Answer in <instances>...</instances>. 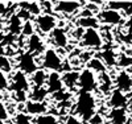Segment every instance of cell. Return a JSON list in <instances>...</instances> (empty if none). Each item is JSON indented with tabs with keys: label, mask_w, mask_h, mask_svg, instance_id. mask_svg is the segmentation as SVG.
Listing matches in <instances>:
<instances>
[{
	"label": "cell",
	"mask_w": 132,
	"mask_h": 124,
	"mask_svg": "<svg viewBox=\"0 0 132 124\" xmlns=\"http://www.w3.org/2000/svg\"><path fill=\"white\" fill-rule=\"evenodd\" d=\"M96 98L91 93L78 91L73 104V115L79 118L83 123H87L95 114H96Z\"/></svg>",
	"instance_id": "6da1fadb"
},
{
	"label": "cell",
	"mask_w": 132,
	"mask_h": 124,
	"mask_svg": "<svg viewBox=\"0 0 132 124\" xmlns=\"http://www.w3.org/2000/svg\"><path fill=\"white\" fill-rule=\"evenodd\" d=\"M41 69L45 71H56V73H61L63 71V61L61 58V55L58 54V52L53 48H48L45 49V52L42 53V55L40 57V63Z\"/></svg>",
	"instance_id": "7a4b0ae2"
},
{
	"label": "cell",
	"mask_w": 132,
	"mask_h": 124,
	"mask_svg": "<svg viewBox=\"0 0 132 124\" xmlns=\"http://www.w3.org/2000/svg\"><path fill=\"white\" fill-rule=\"evenodd\" d=\"M78 90L83 93H94L98 90V75L91 71L90 69H82L79 71V78H78Z\"/></svg>",
	"instance_id": "3957f363"
},
{
	"label": "cell",
	"mask_w": 132,
	"mask_h": 124,
	"mask_svg": "<svg viewBox=\"0 0 132 124\" xmlns=\"http://www.w3.org/2000/svg\"><path fill=\"white\" fill-rule=\"evenodd\" d=\"M32 88V85H30V81L27 74H24L23 71L20 70H15L11 74V78H9V88L13 94L15 93H29Z\"/></svg>",
	"instance_id": "277c9868"
},
{
	"label": "cell",
	"mask_w": 132,
	"mask_h": 124,
	"mask_svg": "<svg viewBox=\"0 0 132 124\" xmlns=\"http://www.w3.org/2000/svg\"><path fill=\"white\" fill-rule=\"evenodd\" d=\"M35 22L36 30H38V35L45 36V35H50V33L57 28V17L53 13H41L40 16L35 17L33 20Z\"/></svg>",
	"instance_id": "5b68a950"
},
{
	"label": "cell",
	"mask_w": 132,
	"mask_h": 124,
	"mask_svg": "<svg viewBox=\"0 0 132 124\" xmlns=\"http://www.w3.org/2000/svg\"><path fill=\"white\" fill-rule=\"evenodd\" d=\"M16 66H17V70L23 71L24 74H29L32 75L35 71H37L40 69V65L37 62V58L35 55H32L27 52H23L17 55L16 58Z\"/></svg>",
	"instance_id": "8992f818"
},
{
	"label": "cell",
	"mask_w": 132,
	"mask_h": 124,
	"mask_svg": "<svg viewBox=\"0 0 132 124\" xmlns=\"http://www.w3.org/2000/svg\"><path fill=\"white\" fill-rule=\"evenodd\" d=\"M81 46L86 49H101L103 46V38L98 29H85L83 36L79 40Z\"/></svg>",
	"instance_id": "52a82bcc"
},
{
	"label": "cell",
	"mask_w": 132,
	"mask_h": 124,
	"mask_svg": "<svg viewBox=\"0 0 132 124\" xmlns=\"http://www.w3.org/2000/svg\"><path fill=\"white\" fill-rule=\"evenodd\" d=\"M99 24L104 25H118L123 21V15L122 12H118L114 9H101L96 16Z\"/></svg>",
	"instance_id": "ba28073f"
},
{
	"label": "cell",
	"mask_w": 132,
	"mask_h": 124,
	"mask_svg": "<svg viewBox=\"0 0 132 124\" xmlns=\"http://www.w3.org/2000/svg\"><path fill=\"white\" fill-rule=\"evenodd\" d=\"M85 5V3L82 2H57V3H53V11L61 15H66V16H71L75 15L81 11V7Z\"/></svg>",
	"instance_id": "9c48e42d"
},
{
	"label": "cell",
	"mask_w": 132,
	"mask_h": 124,
	"mask_svg": "<svg viewBox=\"0 0 132 124\" xmlns=\"http://www.w3.org/2000/svg\"><path fill=\"white\" fill-rule=\"evenodd\" d=\"M44 52H45V42L38 33H35L27 38V53L35 55L37 58L38 55L41 57Z\"/></svg>",
	"instance_id": "30bf717a"
},
{
	"label": "cell",
	"mask_w": 132,
	"mask_h": 124,
	"mask_svg": "<svg viewBox=\"0 0 132 124\" xmlns=\"http://www.w3.org/2000/svg\"><path fill=\"white\" fill-rule=\"evenodd\" d=\"M49 106L46 102H35V100H27L24 103V112L29 116H40L44 114H48Z\"/></svg>",
	"instance_id": "8fae6325"
},
{
	"label": "cell",
	"mask_w": 132,
	"mask_h": 124,
	"mask_svg": "<svg viewBox=\"0 0 132 124\" xmlns=\"http://www.w3.org/2000/svg\"><path fill=\"white\" fill-rule=\"evenodd\" d=\"M112 81H114V85L116 86V90H119V91H122L124 94L132 91V75L128 71L126 70L119 71L115 77V79Z\"/></svg>",
	"instance_id": "7c38bea8"
},
{
	"label": "cell",
	"mask_w": 132,
	"mask_h": 124,
	"mask_svg": "<svg viewBox=\"0 0 132 124\" xmlns=\"http://www.w3.org/2000/svg\"><path fill=\"white\" fill-rule=\"evenodd\" d=\"M45 87H46L49 94H56L58 91L65 90L63 83H62V75H61V73H56V71L48 73V79H46V86Z\"/></svg>",
	"instance_id": "4fadbf2b"
},
{
	"label": "cell",
	"mask_w": 132,
	"mask_h": 124,
	"mask_svg": "<svg viewBox=\"0 0 132 124\" xmlns=\"http://www.w3.org/2000/svg\"><path fill=\"white\" fill-rule=\"evenodd\" d=\"M108 104L112 108H127L128 106V98L124 93L119 91V90L114 88L110 93V98H108Z\"/></svg>",
	"instance_id": "5bb4252c"
},
{
	"label": "cell",
	"mask_w": 132,
	"mask_h": 124,
	"mask_svg": "<svg viewBox=\"0 0 132 124\" xmlns=\"http://www.w3.org/2000/svg\"><path fill=\"white\" fill-rule=\"evenodd\" d=\"M50 40L52 44L54 45L56 48L58 49H65L69 44V37H68V33L65 32V29L57 27L52 33H50Z\"/></svg>",
	"instance_id": "9a60e30c"
},
{
	"label": "cell",
	"mask_w": 132,
	"mask_h": 124,
	"mask_svg": "<svg viewBox=\"0 0 132 124\" xmlns=\"http://www.w3.org/2000/svg\"><path fill=\"white\" fill-rule=\"evenodd\" d=\"M129 119L127 108H112L108 112L110 124H127Z\"/></svg>",
	"instance_id": "2e32d148"
},
{
	"label": "cell",
	"mask_w": 132,
	"mask_h": 124,
	"mask_svg": "<svg viewBox=\"0 0 132 124\" xmlns=\"http://www.w3.org/2000/svg\"><path fill=\"white\" fill-rule=\"evenodd\" d=\"M62 75V83L63 87L68 90V91H74L75 87L78 86V78H79V71L77 70H69L61 74Z\"/></svg>",
	"instance_id": "e0dca14e"
},
{
	"label": "cell",
	"mask_w": 132,
	"mask_h": 124,
	"mask_svg": "<svg viewBox=\"0 0 132 124\" xmlns=\"http://www.w3.org/2000/svg\"><path fill=\"white\" fill-rule=\"evenodd\" d=\"M112 83H114V81L111 79L110 74L106 71V73L101 74V77L98 78V90L102 94H108L112 91Z\"/></svg>",
	"instance_id": "ac0fdd59"
},
{
	"label": "cell",
	"mask_w": 132,
	"mask_h": 124,
	"mask_svg": "<svg viewBox=\"0 0 132 124\" xmlns=\"http://www.w3.org/2000/svg\"><path fill=\"white\" fill-rule=\"evenodd\" d=\"M46 79H48V73L42 70L41 67L30 75V85L32 87H45L46 86Z\"/></svg>",
	"instance_id": "d6986e66"
},
{
	"label": "cell",
	"mask_w": 132,
	"mask_h": 124,
	"mask_svg": "<svg viewBox=\"0 0 132 124\" xmlns=\"http://www.w3.org/2000/svg\"><path fill=\"white\" fill-rule=\"evenodd\" d=\"M28 94V99L35 102H46V98L49 96L46 87H32Z\"/></svg>",
	"instance_id": "ffe728a7"
},
{
	"label": "cell",
	"mask_w": 132,
	"mask_h": 124,
	"mask_svg": "<svg viewBox=\"0 0 132 124\" xmlns=\"http://www.w3.org/2000/svg\"><path fill=\"white\" fill-rule=\"evenodd\" d=\"M17 5H19L21 9H25V11H28L30 16H35V17H37V16H40V15L42 13L41 4H40V3H37V2H33V3H32V2L19 3Z\"/></svg>",
	"instance_id": "44dd1931"
},
{
	"label": "cell",
	"mask_w": 132,
	"mask_h": 124,
	"mask_svg": "<svg viewBox=\"0 0 132 124\" xmlns=\"http://www.w3.org/2000/svg\"><path fill=\"white\" fill-rule=\"evenodd\" d=\"M77 25L82 29H98L99 28V21L95 16L91 17H78L77 20Z\"/></svg>",
	"instance_id": "7402d4cb"
},
{
	"label": "cell",
	"mask_w": 132,
	"mask_h": 124,
	"mask_svg": "<svg viewBox=\"0 0 132 124\" xmlns=\"http://www.w3.org/2000/svg\"><path fill=\"white\" fill-rule=\"evenodd\" d=\"M8 30H9V35H12V36H15V35H21V28H23V21H21L19 17H17V15L16 13H13V15H11V17H9V20H8Z\"/></svg>",
	"instance_id": "603a6c76"
},
{
	"label": "cell",
	"mask_w": 132,
	"mask_h": 124,
	"mask_svg": "<svg viewBox=\"0 0 132 124\" xmlns=\"http://www.w3.org/2000/svg\"><path fill=\"white\" fill-rule=\"evenodd\" d=\"M87 69H90L91 71H94L95 74H103L106 73L107 66L103 63V61L99 58V57H93L89 62H87Z\"/></svg>",
	"instance_id": "cb8c5ba5"
},
{
	"label": "cell",
	"mask_w": 132,
	"mask_h": 124,
	"mask_svg": "<svg viewBox=\"0 0 132 124\" xmlns=\"http://www.w3.org/2000/svg\"><path fill=\"white\" fill-rule=\"evenodd\" d=\"M32 124H60V120L56 115L48 112V114H44V115L33 118Z\"/></svg>",
	"instance_id": "d4e9b609"
},
{
	"label": "cell",
	"mask_w": 132,
	"mask_h": 124,
	"mask_svg": "<svg viewBox=\"0 0 132 124\" xmlns=\"http://www.w3.org/2000/svg\"><path fill=\"white\" fill-rule=\"evenodd\" d=\"M101 60L106 66H112L116 63V54L112 50H103L101 53Z\"/></svg>",
	"instance_id": "484cf974"
},
{
	"label": "cell",
	"mask_w": 132,
	"mask_h": 124,
	"mask_svg": "<svg viewBox=\"0 0 132 124\" xmlns=\"http://www.w3.org/2000/svg\"><path fill=\"white\" fill-rule=\"evenodd\" d=\"M35 33H36V27H35V22H33L32 20L23 22V28H21V36L25 37V38H28V37H30L32 35H35Z\"/></svg>",
	"instance_id": "4316f807"
},
{
	"label": "cell",
	"mask_w": 132,
	"mask_h": 124,
	"mask_svg": "<svg viewBox=\"0 0 132 124\" xmlns=\"http://www.w3.org/2000/svg\"><path fill=\"white\" fill-rule=\"evenodd\" d=\"M12 69H13L12 61H11L7 55L0 54V71L7 74V73H12Z\"/></svg>",
	"instance_id": "83f0119b"
},
{
	"label": "cell",
	"mask_w": 132,
	"mask_h": 124,
	"mask_svg": "<svg viewBox=\"0 0 132 124\" xmlns=\"http://www.w3.org/2000/svg\"><path fill=\"white\" fill-rule=\"evenodd\" d=\"M73 94L68 90H62V91H58L56 94H52V99L56 100L57 103H62V102H68V100H71Z\"/></svg>",
	"instance_id": "f1b7e54d"
},
{
	"label": "cell",
	"mask_w": 132,
	"mask_h": 124,
	"mask_svg": "<svg viewBox=\"0 0 132 124\" xmlns=\"http://www.w3.org/2000/svg\"><path fill=\"white\" fill-rule=\"evenodd\" d=\"M12 121H13V124H32L33 119H32V116L27 115L24 111H20V112L15 114V118Z\"/></svg>",
	"instance_id": "f546056e"
},
{
	"label": "cell",
	"mask_w": 132,
	"mask_h": 124,
	"mask_svg": "<svg viewBox=\"0 0 132 124\" xmlns=\"http://www.w3.org/2000/svg\"><path fill=\"white\" fill-rule=\"evenodd\" d=\"M9 88V78L5 73L0 71V91L4 93Z\"/></svg>",
	"instance_id": "4dcf8cb0"
},
{
	"label": "cell",
	"mask_w": 132,
	"mask_h": 124,
	"mask_svg": "<svg viewBox=\"0 0 132 124\" xmlns=\"http://www.w3.org/2000/svg\"><path fill=\"white\" fill-rule=\"evenodd\" d=\"M9 119V112L3 100H0V121H7Z\"/></svg>",
	"instance_id": "1f68e13d"
},
{
	"label": "cell",
	"mask_w": 132,
	"mask_h": 124,
	"mask_svg": "<svg viewBox=\"0 0 132 124\" xmlns=\"http://www.w3.org/2000/svg\"><path fill=\"white\" fill-rule=\"evenodd\" d=\"M63 124H85V123H83L79 118H77V116H74L73 114H70V115L66 116Z\"/></svg>",
	"instance_id": "d6a6232c"
},
{
	"label": "cell",
	"mask_w": 132,
	"mask_h": 124,
	"mask_svg": "<svg viewBox=\"0 0 132 124\" xmlns=\"http://www.w3.org/2000/svg\"><path fill=\"white\" fill-rule=\"evenodd\" d=\"M87 123H89V124H104V118H103L101 114H98V112H96V114H95L89 121H87Z\"/></svg>",
	"instance_id": "836d02e7"
},
{
	"label": "cell",
	"mask_w": 132,
	"mask_h": 124,
	"mask_svg": "<svg viewBox=\"0 0 132 124\" xmlns=\"http://www.w3.org/2000/svg\"><path fill=\"white\" fill-rule=\"evenodd\" d=\"M119 65L120 66H123V67H126V66H132V57H126V55H122V57L119 58Z\"/></svg>",
	"instance_id": "e575fe53"
},
{
	"label": "cell",
	"mask_w": 132,
	"mask_h": 124,
	"mask_svg": "<svg viewBox=\"0 0 132 124\" xmlns=\"http://www.w3.org/2000/svg\"><path fill=\"white\" fill-rule=\"evenodd\" d=\"M9 16V8L7 7L5 3H0V17Z\"/></svg>",
	"instance_id": "d590c367"
},
{
	"label": "cell",
	"mask_w": 132,
	"mask_h": 124,
	"mask_svg": "<svg viewBox=\"0 0 132 124\" xmlns=\"http://www.w3.org/2000/svg\"><path fill=\"white\" fill-rule=\"evenodd\" d=\"M126 27H127V33H128V37H129V38H132V16L129 17V20H128V22L126 24Z\"/></svg>",
	"instance_id": "8d00e7d4"
},
{
	"label": "cell",
	"mask_w": 132,
	"mask_h": 124,
	"mask_svg": "<svg viewBox=\"0 0 132 124\" xmlns=\"http://www.w3.org/2000/svg\"><path fill=\"white\" fill-rule=\"evenodd\" d=\"M3 98H4V95H3V93L0 91V100H3Z\"/></svg>",
	"instance_id": "74e56055"
},
{
	"label": "cell",
	"mask_w": 132,
	"mask_h": 124,
	"mask_svg": "<svg viewBox=\"0 0 132 124\" xmlns=\"http://www.w3.org/2000/svg\"><path fill=\"white\" fill-rule=\"evenodd\" d=\"M3 25V17H0V27Z\"/></svg>",
	"instance_id": "f35d334b"
},
{
	"label": "cell",
	"mask_w": 132,
	"mask_h": 124,
	"mask_svg": "<svg viewBox=\"0 0 132 124\" xmlns=\"http://www.w3.org/2000/svg\"><path fill=\"white\" fill-rule=\"evenodd\" d=\"M0 124H5V121H0Z\"/></svg>",
	"instance_id": "ab89813d"
},
{
	"label": "cell",
	"mask_w": 132,
	"mask_h": 124,
	"mask_svg": "<svg viewBox=\"0 0 132 124\" xmlns=\"http://www.w3.org/2000/svg\"><path fill=\"white\" fill-rule=\"evenodd\" d=\"M0 50H2V46H0Z\"/></svg>",
	"instance_id": "60d3db41"
}]
</instances>
